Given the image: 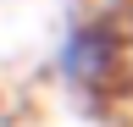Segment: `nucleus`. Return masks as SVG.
Here are the masks:
<instances>
[{
    "label": "nucleus",
    "instance_id": "obj_1",
    "mask_svg": "<svg viewBox=\"0 0 133 127\" xmlns=\"http://www.w3.org/2000/svg\"><path fill=\"white\" fill-rule=\"evenodd\" d=\"M111 61H116V44L100 33V28H78V33L61 44V72L72 77V83H83V88L105 83V77H111Z\"/></svg>",
    "mask_w": 133,
    "mask_h": 127
}]
</instances>
